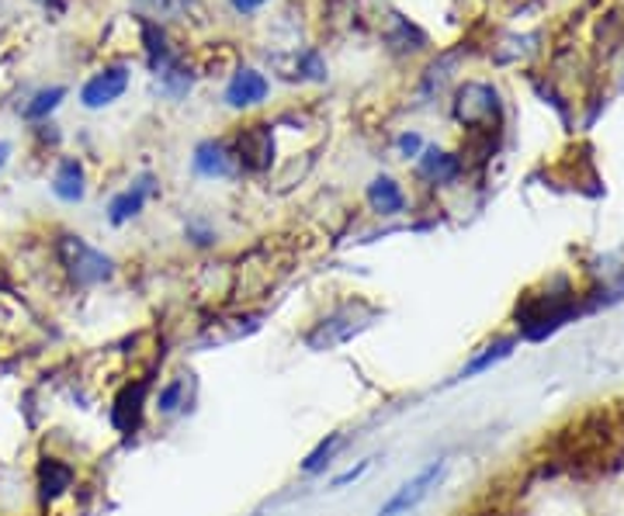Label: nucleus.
Here are the masks:
<instances>
[{
    "label": "nucleus",
    "instance_id": "obj_19",
    "mask_svg": "<svg viewBox=\"0 0 624 516\" xmlns=\"http://www.w3.org/2000/svg\"><path fill=\"white\" fill-rule=\"evenodd\" d=\"M510 347H514V340H500V343H493V347H486V354L472 360V365L462 371V378H468V374H479V371H486L489 365H497L500 357H506V354H510Z\"/></svg>",
    "mask_w": 624,
    "mask_h": 516
},
{
    "label": "nucleus",
    "instance_id": "obj_26",
    "mask_svg": "<svg viewBox=\"0 0 624 516\" xmlns=\"http://www.w3.org/2000/svg\"><path fill=\"white\" fill-rule=\"evenodd\" d=\"M49 11H63V0H42Z\"/></svg>",
    "mask_w": 624,
    "mask_h": 516
},
{
    "label": "nucleus",
    "instance_id": "obj_13",
    "mask_svg": "<svg viewBox=\"0 0 624 516\" xmlns=\"http://www.w3.org/2000/svg\"><path fill=\"white\" fill-rule=\"evenodd\" d=\"M416 170H420V177H427L433 184H451L462 174V160L455 152H444L438 146H424V152L416 157Z\"/></svg>",
    "mask_w": 624,
    "mask_h": 516
},
{
    "label": "nucleus",
    "instance_id": "obj_5",
    "mask_svg": "<svg viewBox=\"0 0 624 516\" xmlns=\"http://www.w3.org/2000/svg\"><path fill=\"white\" fill-rule=\"evenodd\" d=\"M441 475H444V462H433L424 471H416L413 479H406L400 489L392 492V500L382 509H378V516H406V513H413L433 489H438Z\"/></svg>",
    "mask_w": 624,
    "mask_h": 516
},
{
    "label": "nucleus",
    "instance_id": "obj_18",
    "mask_svg": "<svg viewBox=\"0 0 624 516\" xmlns=\"http://www.w3.org/2000/svg\"><path fill=\"white\" fill-rule=\"evenodd\" d=\"M340 444H344V437H340V433H330L327 441H319L316 451L306 454V462H302V471H306V475H316V471H323L327 465H333V454H337Z\"/></svg>",
    "mask_w": 624,
    "mask_h": 516
},
{
    "label": "nucleus",
    "instance_id": "obj_25",
    "mask_svg": "<svg viewBox=\"0 0 624 516\" xmlns=\"http://www.w3.org/2000/svg\"><path fill=\"white\" fill-rule=\"evenodd\" d=\"M8 157H11V146H8V143H0V170L8 167Z\"/></svg>",
    "mask_w": 624,
    "mask_h": 516
},
{
    "label": "nucleus",
    "instance_id": "obj_17",
    "mask_svg": "<svg viewBox=\"0 0 624 516\" xmlns=\"http://www.w3.org/2000/svg\"><path fill=\"white\" fill-rule=\"evenodd\" d=\"M63 98H66V87H46V90H39V94H35V98L25 105V119H28V122L49 119V114L60 108Z\"/></svg>",
    "mask_w": 624,
    "mask_h": 516
},
{
    "label": "nucleus",
    "instance_id": "obj_3",
    "mask_svg": "<svg viewBox=\"0 0 624 516\" xmlns=\"http://www.w3.org/2000/svg\"><path fill=\"white\" fill-rule=\"evenodd\" d=\"M149 392H154V378L149 374H139L125 381L119 389V395L111 398V427L119 433H136L143 427V416H146V406H149Z\"/></svg>",
    "mask_w": 624,
    "mask_h": 516
},
{
    "label": "nucleus",
    "instance_id": "obj_23",
    "mask_svg": "<svg viewBox=\"0 0 624 516\" xmlns=\"http://www.w3.org/2000/svg\"><path fill=\"white\" fill-rule=\"evenodd\" d=\"M187 236H195V243H198V246H208V243L216 239V233H212V229H205V225H198V222H192V225H187Z\"/></svg>",
    "mask_w": 624,
    "mask_h": 516
},
{
    "label": "nucleus",
    "instance_id": "obj_8",
    "mask_svg": "<svg viewBox=\"0 0 624 516\" xmlns=\"http://www.w3.org/2000/svg\"><path fill=\"white\" fill-rule=\"evenodd\" d=\"M458 122L465 125H486L500 119V101H497V90L486 87V84H468L458 94V105H455Z\"/></svg>",
    "mask_w": 624,
    "mask_h": 516
},
{
    "label": "nucleus",
    "instance_id": "obj_7",
    "mask_svg": "<svg viewBox=\"0 0 624 516\" xmlns=\"http://www.w3.org/2000/svg\"><path fill=\"white\" fill-rule=\"evenodd\" d=\"M268 90H271V84L260 70L240 66L233 73V81L225 84V105L236 108V111H247V108H257V105L268 101Z\"/></svg>",
    "mask_w": 624,
    "mask_h": 516
},
{
    "label": "nucleus",
    "instance_id": "obj_9",
    "mask_svg": "<svg viewBox=\"0 0 624 516\" xmlns=\"http://www.w3.org/2000/svg\"><path fill=\"white\" fill-rule=\"evenodd\" d=\"M125 87H129V70L125 66H105L84 84L81 101H84V108H108L122 98Z\"/></svg>",
    "mask_w": 624,
    "mask_h": 516
},
{
    "label": "nucleus",
    "instance_id": "obj_15",
    "mask_svg": "<svg viewBox=\"0 0 624 516\" xmlns=\"http://www.w3.org/2000/svg\"><path fill=\"white\" fill-rule=\"evenodd\" d=\"M52 195L66 201V205H77L84 201V167L81 160H60V167H56L52 174Z\"/></svg>",
    "mask_w": 624,
    "mask_h": 516
},
{
    "label": "nucleus",
    "instance_id": "obj_12",
    "mask_svg": "<svg viewBox=\"0 0 624 516\" xmlns=\"http://www.w3.org/2000/svg\"><path fill=\"white\" fill-rule=\"evenodd\" d=\"M35 482H39L42 503H56L73 489V482H77V471H73V465L60 462V457H42L39 471H35Z\"/></svg>",
    "mask_w": 624,
    "mask_h": 516
},
{
    "label": "nucleus",
    "instance_id": "obj_2",
    "mask_svg": "<svg viewBox=\"0 0 624 516\" xmlns=\"http://www.w3.org/2000/svg\"><path fill=\"white\" fill-rule=\"evenodd\" d=\"M378 319V309L362 298L354 302H340L333 312H327L316 327L306 333V347L309 351H333L340 343L354 340L357 333H365L371 322Z\"/></svg>",
    "mask_w": 624,
    "mask_h": 516
},
{
    "label": "nucleus",
    "instance_id": "obj_20",
    "mask_svg": "<svg viewBox=\"0 0 624 516\" xmlns=\"http://www.w3.org/2000/svg\"><path fill=\"white\" fill-rule=\"evenodd\" d=\"M187 4H192V0H139V8H149L154 14H178Z\"/></svg>",
    "mask_w": 624,
    "mask_h": 516
},
{
    "label": "nucleus",
    "instance_id": "obj_11",
    "mask_svg": "<svg viewBox=\"0 0 624 516\" xmlns=\"http://www.w3.org/2000/svg\"><path fill=\"white\" fill-rule=\"evenodd\" d=\"M154 191H157V177H154V174H143L132 187L119 191V195L111 198V205H108L111 225H125V222L136 219L143 208H146V201L154 198Z\"/></svg>",
    "mask_w": 624,
    "mask_h": 516
},
{
    "label": "nucleus",
    "instance_id": "obj_4",
    "mask_svg": "<svg viewBox=\"0 0 624 516\" xmlns=\"http://www.w3.org/2000/svg\"><path fill=\"white\" fill-rule=\"evenodd\" d=\"M236 167L247 174H264L274 163V128L271 125H247L233 143Z\"/></svg>",
    "mask_w": 624,
    "mask_h": 516
},
{
    "label": "nucleus",
    "instance_id": "obj_14",
    "mask_svg": "<svg viewBox=\"0 0 624 516\" xmlns=\"http://www.w3.org/2000/svg\"><path fill=\"white\" fill-rule=\"evenodd\" d=\"M365 198H368V205H371V212H378V216H400L403 208H406V191L395 184L392 177H375L371 184H368V191H365Z\"/></svg>",
    "mask_w": 624,
    "mask_h": 516
},
{
    "label": "nucleus",
    "instance_id": "obj_10",
    "mask_svg": "<svg viewBox=\"0 0 624 516\" xmlns=\"http://www.w3.org/2000/svg\"><path fill=\"white\" fill-rule=\"evenodd\" d=\"M271 66L285 76V81L292 84H319L327 81V63L323 56H319L316 49H302V52H289V56H274Z\"/></svg>",
    "mask_w": 624,
    "mask_h": 516
},
{
    "label": "nucleus",
    "instance_id": "obj_22",
    "mask_svg": "<svg viewBox=\"0 0 624 516\" xmlns=\"http://www.w3.org/2000/svg\"><path fill=\"white\" fill-rule=\"evenodd\" d=\"M368 465H371V462H362L357 468H347L344 475H337V479H333V489H344L347 482H357V479H362V475L368 471Z\"/></svg>",
    "mask_w": 624,
    "mask_h": 516
},
{
    "label": "nucleus",
    "instance_id": "obj_6",
    "mask_svg": "<svg viewBox=\"0 0 624 516\" xmlns=\"http://www.w3.org/2000/svg\"><path fill=\"white\" fill-rule=\"evenodd\" d=\"M195 174L205 181H225V177H236L240 167L233 157V146L230 143H219V139H205L195 146V157H192Z\"/></svg>",
    "mask_w": 624,
    "mask_h": 516
},
{
    "label": "nucleus",
    "instance_id": "obj_16",
    "mask_svg": "<svg viewBox=\"0 0 624 516\" xmlns=\"http://www.w3.org/2000/svg\"><path fill=\"white\" fill-rule=\"evenodd\" d=\"M154 409L160 416H174V413L187 409V378L184 374L163 381V385L154 392Z\"/></svg>",
    "mask_w": 624,
    "mask_h": 516
},
{
    "label": "nucleus",
    "instance_id": "obj_24",
    "mask_svg": "<svg viewBox=\"0 0 624 516\" xmlns=\"http://www.w3.org/2000/svg\"><path fill=\"white\" fill-rule=\"evenodd\" d=\"M230 4H233L240 14H257L264 4H268V0H230Z\"/></svg>",
    "mask_w": 624,
    "mask_h": 516
},
{
    "label": "nucleus",
    "instance_id": "obj_21",
    "mask_svg": "<svg viewBox=\"0 0 624 516\" xmlns=\"http://www.w3.org/2000/svg\"><path fill=\"white\" fill-rule=\"evenodd\" d=\"M395 146H400V152H403L406 160H409V157L416 160V157H420V152H424V139L416 136V132H403V136L395 139Z\"/></svg>",
    "mask_w": 624,
    "mask_h": 516
},
{
    "label": "nucleus",
    "instance_id": "obj_1",
    "mask_svg": "<svg viewBox=\"0 0 624 516\" xmlns=\"http://www.w3.org/2000/svg\"><path fill=\"white\" fill-rule=\"evenodd\" d=\"M56 260H60L73 288H98V284H108L115 278V260L101 254L98 246H90L87 239L70 233L56 239Z\"/></svg>",
    "mask_w": 624,
    "mask_h": 516
}]
</instances>
